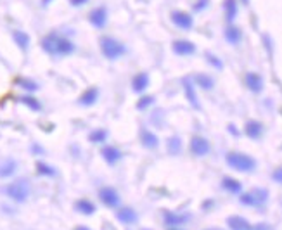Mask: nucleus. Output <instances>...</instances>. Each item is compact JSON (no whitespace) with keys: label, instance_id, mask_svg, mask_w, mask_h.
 Masks as SVG:
<instances>
[{"label":"nucleus","instance_id":"obj_17","mask_svg":"<svg viewBox=\"0 0 282 230\" xmlns=\"http://www.w3.org/2000/svg\"><path fill=\"white\" fill-rule=\"evenodd\" d=\"M141 142H142V145H144L145 149H156L158 147V144H159V140H158V137H156L152 131H149V130H142L141 131Z\"/></svg>","mask_w":282,"mask_h":230},{"label":"nucleus","instance_id":"obj_29","mask_svg":"<svg viewBox=\"0 0 282 230\" xmlns=\"http://www.w3.org/2000/svg\"><path fill=\"white\" fill-rule=\"evenodd\" d=\"M16 83H18L21 89L28 90V92H35V90H38V85H36L33 80H28V78H18L16 80Z\"/></svg>","mask_w":282,"mask_h":230},{"label":"nucleus","instance_id":"obj_9","mask_svg":"<svg viewBox=\"0 0 282 230\" xmlns=\"http://www.w3.org/2000/svg\"><path fill=\"white\" fill-rule=\"evenodd\" d=\"M191 152L194 156H206L210 152V142L205 137H194L191 140Z\"/></svg>","mask_w":282,"mask_h":230},{"label":"nucleus","instance_id":"obj_23","mask_svg":"<svg viewBox=\"0 0 282 230\" xmlns=\"http://www.w3.org/2000/svg\"><path fill=\"white\" fill-rule=\"evenodd\" d=\"M187 220H189L187 215H175V213H170V211L165 213L166 225H180V223H185Z\"/></svg>","mask_w":282,"mask_h":230},{"label":"nucleus","instance_id":"obj_39","mask_svg":"<svg viewBox=\"0 0 282 230\" xmlns=\"http://www.w3.org/2000/svg\"><path fill=\"white\" fill-rule=\"evenodd\" d=\"M50 2H52V0H42V4H43V5H49Z\"/></svg>","mask_w":282,"mask_h":230},{"label":"nucleus","instance_id":"obj_3","mask_svg":"<svg viewBox=\"0 0 282 230\" xmlns=\"http://www.w3.org/2000/svg\"><path fill=\"white\" fill-rule=\"evenodd\" d=\"M225 160L230 168H234L237 171H243V173L253 171L256 168V161L251 156H247V154H243V152H229Z\"/></svg>","mask_w":282,"mask_h":230},{"label":"nucleus","instance_id":"obj_14","mask_svg":"<svg viewBox=\"0 0 282 230\" xmlns=\"http://www.w3.org/2000/svg\"><path fill=\"white\" fill-rule=\"evenodd\" d=\"M97 99H99V90H97L96 87H92V89H87L81 94L78 102H80L81 106H92V104L97 102Z\"/></svg>","mask_w":282,"mask_h":230},{"label":"nucleus","instance_id":"obj_25","mask_svg":"<svg viewBox=\"0 0 282 230\" xmlns=\"http://www.w3.org/2000/svg\"><path fill=\"white\" fill-rule=\"evenodd\" d=\"M223 11H225V16L229 21H232L237 16V2L236 0H225L223 2Z\"/></svg>","mask_w":282,"mask_h":230},{"label":"nucleus","instance_id":"obj_12","mask_svg":"<svg viewBox=\"0 0 282 230\" xmlns=\"http://www.w3.org/2000/svg\"><path fill=\"white\" fill-rule=\"evenodd\" d=\"M147 87H149V74L147 73H139L132 78V89H134V92L141 94V92H144Z\"/></svg>","mask_w":282,"mask_h":230},{"label":"nucleus","instance_id":"obj_36","mask_svg":"<svg viewBox=\"0 0 282 230\" xmlns=\"http://www.w3.org/2000/svg\"><path fill=\"white\" fill-rule=\"evenodd\" d=\"M206 5H208V0H199L198 4L194 5V9H196V11H201V9H205Z\"/></svg>","mask_w":282,"mask_h":230},{"label":"nucleus","instance_id":"obj_8","mask_svg":"<svg viewBox=\"0 0 282 230\" xmlns=\"http://www.w3.org/2000/svg\"><path fill=\"white\" fill-rule=\"evenodd\" d=\"M88 21L92 23V26H96L97 30H103L107 23V9L106 7H97L90 12Z\"/></svg>","mask_w":282,"mask_h":230},{"label":"nucleus","instance_id":"obj_18","mask_svg":"<svg viewBox=\"0 0 282 230\" xmlns=\"http://www.w3.org/2000/svg\"><path fill=\"white\" fill-rule=\"evenodd\" d=\"M225 38L229 43H232V45H237V43L241 42V38H243V33H241V30L237 28V26L230 25L225 28Z\"/></svg>","mask_w":282,"mask_h":230},{"label":"nucleus","instance_id":"obj_15","mask_svg":"<svg viewBox=\"0 0 282 230\" xmlns=\"http://www.w3.org/2000/svg\"><path fill=\"white\" fill-rule=\"evenodd\" d=\"M227 223H229L230 230H253L251 223L246 218H243V216H229Z\"/></svg>","mask_w":282,"mask_h":230},{"label":"nucleus","instance_id":"obj_13","mask_svg":"<svg viewBox=\"0 0 282 230\" xmlns=\"http://www.w3.org/2000/svg\"><path fill=\"white\" fill-rule=\"evenodd\" d=\"M183 90H185V97L187 100L191 102V106H194L196 109H201V104L198 100V96H196V90H194V85H192L191 80H183Z\"/></svg>","mask_w":282,"mask_h":230},{"label":"nucleus","instance_id":"obj_7","mask_svg":"<svg viewBox=\"0 0 282 230\" xmlns=\"http://www.w3.org/2000/svg\"><path fill=\"white\" fill-rule=\"evenodd\" d=\"M172 21L175 26L182 30H191L192 25H194V19L189 12H183V11H173L172 12Z\"/></svg>","mask_w":282,"mask_h":230},{"label":"nucleus","instance_id":"obj_35","mask_svg":"<svg viewBox=\"0 0 282 230\" xmlns=\"http://www.w3.org/2000/svg\"><path fill=\"white\" fill-rule=\"evenodd\" d=\"M206 57H208V61L213 64V66H216V67H218V69H222V66H223V64H222V61L215 59V57H213L212 54H208V56H206Z\"/></svg>","mask_w":282,"mask_h":230},{"label":"nucleus","instance_id":"obj_6","mask_svg":"<svg viewBox=\"0 0 282 230\" xmlns=\"http://www.w3.org/2000/svg\"><path fill=\"white\" fill-rule=\"evenodd\" d=\"M99 199L103 201V204H106L107 208H116L120 204V194L114 191L113 187H104L99 192Z\"/></svg>","mask_w":282,"mask_h":230},{"label":"nucleus","instance_id":"obj_21","mask_svg":"<svg viewBox=\"0 0 282 230\" xmlns=\"http://www.w3.org/2000/svg\"><path fill=\"white\" fill-rule=\"evenodd\" d=\"M222 187L225 189V191H229L230 194H239L241 191H243V185L239 184V182L236 180V178H230V177H225L222 180Z\"/></svg>","mask_w":282,"mask_h":230},{"label":"nucleus","instance_id":"obj_24","mask_svg":"<svg viewBox=\"0 0 282 230\" xmlns=\"http://www.w3.org/2000/svg\"><path fill=\"white\" fill-rule=\"evenodd\" d=\"M74 206H76L78 211L83 213V215H94V213H96V206H94V202L87 201V199H80Z\"/></svg>","mask_w":282,"mask_h":230},{"label":"nucleus","instance_id":"obj_22","mask_svg":"<svg viewBox=\"0 0 282 230\" xmlns=\"http://www.w3.org/2000/svg\"><path fill=\"white\" fill-rule=\"evenodd\" d=\"M12 36H14V42L18 43V47L21 50H28V47H30V36H28V33H25V32H14L12 33Z\"/></svg>","mask_w":282,"mask_h":230},{"label":"nucleus","instance_id":"obj_40","mask_svg":"<svg viewBox=\"0 0 282 230\" xmlns=\"http://www.w3.org/2000/svg\"><path fill=\"white\" fill-rule=\"evenodd\" d=\"M74 230H90V229H87V227H78V229H74Z\"/></svg>","mask_w":282,"mask_h":230},{"label":"nucleus","instance_id":"obj_10","mask_svg":"<svg viewBox=\"0 0 282 230\" xmlns=\"http://www.w3.org/2000/svg\"><path fill=\"white\" fill-rule=\"evenodd\" d=\"M172 49L176 56H191V54L196 52L194 43L189 42V40H175L173 45H172Z\"/></svg>","mask_w":282,"mask_h":230},{"label":"nucleus","instance_id":"obj_33","mask_svg":"<svg viewBox=\"0 0 282 230\" xmlns=\"http://www.w3.org/2000/svg\"><path fill=\"white\" fill-rule=\"evenodd\" d=\"M154 102V99H152L151 96H144V97H141L139 99V102H137V109H141V111H144V109H147L151 104Z\"/></svg>","mask_w":282,"mask_h":230},{"label":"nucleus","instance_id":"obj_42","mask_svg":"<svg viewBox=\"0 0 282 230\" xmlns=\"http://www.w3.org/2000/svg\"><path fill=\"white\" fill-rule=\"evenodd\" d=\"M170 230H178V229H170Z\"/></svg>","mask_w":282,"mask_h":230},{"label":"nucleus","instance_id":"obj_30","mask_svg":"<svg viewBox=\"0 0 282 230\" xmlns=\"http://www.w3.org/2000/svg\"><path fill=\"white\" fill-rule=\"evenodd\" d=\"M194 80H196V83H198L199 87H203V89H206V90L213 89V80L210 78L208 74H198Z\"/></svg>","mask_w":282,"mask_h":230},{"label":"nucleus","instance_id":"obj_20","mask_svg":"<svg viewBox=\"0 0 282 230\" xmlns=\"http://www.w3.org/2000/svg\"><path fill=\"white\" fill-rule=\"evenodd\" d=\"M244 131H246V135L249 138H258L261 135V131H263V127H261L260 121H247L246 123V128H244Z\"/></svg>","mask_w":282,"mask_h":230},{"label":"nucleus","instance_id":"obj_34","mask_svg":"<svg viewBox=\"0 0 282 230\" xmlns=\"http://www.w3.org/2000/svg\"><path fill=\"white\" fill-rule=\"evenodd\" d=\"M272 178H274L277 184H282V166L281 168H277V170L272 173Z\"/></svg>","mask_w":282,"mask_h":230},{"label":"nucleus","instance_id":"obj_28","mask_svg":"<svg viewBox=\"0 0 282 230\" xmlns=\"http://www.w3.org/2000/svg\"><path fill=\"white\" fill-rule=\"evenodd\" d=\"M19 100H21V102L25 104V106H28L32 111H40V109H42V104H40L38 100H36V97H32V96H23Z\"/></svg>","mask_w":282,"mask_h":230},{"label":"nucleus","instance_id":"obj_11","mask_svg":"<svg viewBox=\"0 0 282 230\" xmlns=\"http://www.w3.org/2000/svg\"><path fill=\"white\" fill-rule=\"evenodd\" d=\"M246 85H247V89H249L251 92L260 94L261 90H263V80H261L260 74H256V73H247V74H246Z\"/></svg>","mask_w":282,"mask_h":230},{"label":"nucleus","instance_id":"obj_5","mask_svg":"<svg viewBox=\"0 0 282 230\" xmlns=\"http://www.w3.org/2000/svg\"><path fill=\"white\" fill-rule=\"evenodd\" d=\"M267 197H268V192L265 191V189H254V191L241 196V202L246 206H260L267 201Z\"/></svg>","mask_w":282,"mask_h":230},{"label":"nucleus","instance_id":"obj_38","mask_svg":"<svg viewBox=\"0 0 282 230\" xmlns=\"http://www.w3.org/2000/svg\"><path fill=\"white\" fill-rule=\"evenodd\" d=\"M88 0H70V4L74 5V7H80V5H85Z\"/></svg>","mask_w":282,"mask_h":230},{"label":"nucleus","instance_id":"obj_41","mask_svg":"<svg viewBox=\"0 0 282 230\" xmlns=\"http://www.w3.org/2000/svg\"><path fill=\"white\" fill-rule=\"evenodd\" d=\"M243 2H244V4H247V2H249V0H243Z\"/></svg>","mask_w":282,"mask_h":230},{"label":"nucleus","instance_id":"obj_19","mask_svg":"<svg viewBox=\"0 0 282 230\" xmlns=\"http://www.w3.org/2000/svg\"><path fill=\"white\" fill-rule=\"evenodd\" d=\"M116 218L123 223H135L137 222V213H135L132 208H121V209H118Z\"/></svg>","mask_w":282,"mask_h":230},{"label":"nucleus","instance_id":"obj_4","mask_svg":"<svg viewBox=\"0 0 282 230\" xmlns=\"http://www.w3.org/2000/svg\"><path fill=\"white\" fill-rule=\"evenodd\" d=\"M5 194L16 202H25L30 196V184L25 178H19V180H14L12 184H9L5 187Z\"/></svg>","mask_w":282,"mask_h":230},{"label":"nucleus","instance_id":"obj_32","mask_svg":"<svg viewBox=\"0 0 282 230\" xmlns=\"http://www.w3.org/2000/svg\"><path fill=\"white\" fill-rule=\"evenodd\" d=\"M88 138H90V142H96V144H101V142H104L107 138V131L106 130H94L90 135H88Z\"/></svg>","mask_w":282,"mask_h":230},{"label":"nucleus","instance_id":"obj_16","mask_svg":"<svg viewBox=\"0 0 282 230\" xmlns=\"http://www.w3.org/2000/svg\"><path fill=\"white\" fill-rule=\"evenodd\" d=\"M101 154H103L104 161H106V163H109V164H114V163H118V161L121 160V152L118 151L116 147H113V145H106V147L101 151Z\"/></svg>","mask_w":282,"mask_h":230},{"label":"nucleus","instance_id":"obj_2","mask_svg":"<svg viewBox=\"0 0 282 230\" xmlns=\"http://www.w3.org/2000/svg\"><path fill=\"white\" fill-rule=\"evenodd\" d=\"M99 43H101V52H103V56L109 61L120 59V57L127 52L123 43H121L120 40L113 38V36H103V38L99 40Z\"/></svg>","mask_w":282,"mask_h":230},{"label":"nucleus","instance_id":"obj_26","mask_svg":"<svg viewBox=\"0 0 282 230\" xmlns=\"http://www.w3.org/2000/svg\"><path fill=\"white\" fill-rule=\"evenodd\" d=\"M14 171H16V161L9 160V161H5V163L0 164V178L11 177Z\"/></svg>","mask_w":282,"mask_h":230},{"label":"nucleus","instance_id":"obj_37","mask_svg":"<svg viewBox=\"0 0 282 230\" xmlns=\"http://www.w3.org/2000/svg\"><path fill=\"white\" fill-rule=\"evenodd\" d=\"M253 230H274V229H272L270 225H267V223H258V225L254 227Z\"/></svg>","mask_w":282,"mask_h":230},{"label":"nucleus","instance_id":"obj_1","mask_svg":"<svg viewBox=\"0 0 282 230\" xmlns=\"http://www.w3.org/2000/svg\"><path fill=\"white\" fill-rule=\"evenodd\" d=\"M42 49L50 56H70L74 52L76 47L70 38H64L57 33H49L47 36H43Z\"/></svg>","mask_w":282,"mask_h":230},{"label":"nucleus","instance_id":"obj_31","mask_svg":"<svg viewBox=\"0 0 282 230\" xmlns=\"http://www.w3.org/2000/svg\"><path fill=\"white\" fill-rule=\"evenodd\" d=\"M36 173L43 175V177H54V175H56V170L45 163H36Z\"/></svg>","mask_w":282,"mask_h":230},{"label":"nucleus","instance_id":"obj_27","mask_svg":"<svg viewBox=\"0 0 282 230\" xmlns=\"http://www.w3.org/2000/svg\"><path fill=\"white\" fill-rule=\"evenodd\" d=\"M166 147H168L170 154H178L182 151V142H180L178 137H170L168 142H166Z\"/></svg>","mask_w":282,"mask_h":230}]
</instances>
